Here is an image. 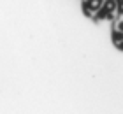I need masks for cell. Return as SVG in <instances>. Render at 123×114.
Wrapping results in <instances>:
<instances>
[{
  "label": "cell",
  "instance_id": "ba28073f",
  "mask_svg": "<svg viewBox=\"0 0 123 114\" xmlns=\"http://www.w3.org/2000/svg\"><path fill=\"white\" fill-rule=\"evenodd\" d=\"M116 2H120V0H116Z\"/></svg>",
  "mask_w": 123,
  "mask_h": 114
},
{
  "label": "cell",
  "instance_id": "52a82bcc",
  "mask_svg": "<svg viewBox=\"0 0 123 114\" xmlns=\"http://www.w3.org/2000/svg\"><path fill=\"white\" fill-rule=\"evenodd\" d=\"M116 28H118V30H120V32H123V21H120V23H118V25H116Z\"/></svg>",
  "mask_w": 123,
  "mask_h": 114
},
{
  "label": "cell",
  "instance_id": "5b68a950",
  "mask_svg": "<svg viewBox=\"0 0 123 114\" xmlns=\"http://www.w3.org/2000/svg\"><path fill=\"white\" fill-rule=\"evenodd\" d=\"M116 14H118V16H121V14H123V0L116 2Z\"/></svg>",
  "mask_w": 123,
  "mask_h": 114
},
{
  "label": "cell",
  "instance_id": "8992f818",
  "mask_svg": "<svg viewBox=\"0 0 123 114\" xmlns=\"http://www.w3.org/2000/svg\"><path fill=\"white\" fill-rule=\"evenodd\" d=\"M114 48L118 49L120 53H123V41H120V42H116V44H114Z\"/></svg>",
  "mask_w": 123,
  "mask_h": 114
},
{
  "label": "cell",
  "instance_id": "6da1fadb",
  "mask_svg": "<svg viewBox=\"0 0 123 114\" xmlns=\"http://www.w3.org/2000/svg\"><path fill=\"white\" fill-rule=\"evenodd\" d=\"M102 2L104 0H85L86 7L92 11V12H95V11H98L100 7H102Z\"/></svg>",
  "mask_w": 123,
  "mask_h": 114
},
{
  "label": "cell",
  "instance_id": "3957f363",
  "mask_svg": "<svg viewBox=\"0 0 123 114\" xmlns=\"http://www.w3.org/2000/svg\"><path fill=\"white\" fill-rule=\"evenodd\" d=\"M102 9L109 11V12H116V0H104L102 2Z\"/></svg>",
  "mask_w": 123,
  "mask_h": 114
},
{
  "label": "cell",
  "instance_id": "277c9868",
  "mask_svg": "<svg viewBox=\"0 0 123 114\" xmlns=\"http://www.w3.org/2000/svg\"><path fill=\"white\" fill-rule=\"evenodd\" d=\"M81 9H83V14H85V18H92V16H93V12H92V11H90V9L86 7L85 0H83V2H81Z\"/></svg>",
  "mask_w": 123,
  "mask_h": 114
},
{
  "label": "cell",
  "instance_id": "7a4b0ae2",
  "mask_svg": "<svg viewBox=\"0 0 123 114\" xmlns=\"http://www.w3.org/2000/svg\"><path fill=\"white\" fill-rule=\"evenodd\" d=\"M111 39H113V44L123 41V32H120L116 26H113V30H111Z\"/></svg>",
  "mask_w": 123,
  "mask_h": 114
}]
</instances>
